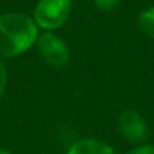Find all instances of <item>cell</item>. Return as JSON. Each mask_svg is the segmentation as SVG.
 I'll list each match as a JSON object with an SVG mask.
<instances>
[{
    "label": "cell",
    "mask_w": 154,
    "mask_h": 154,
    "mask_svg": "<svg viewBox=\"0 0 154 154\" xmlns=\"http://www.w3.org/2000/svg\"><path fill=\"white\" fill-rule=\"evenodd\" d=\"M38 26L26 14L0 15V57H12L27 51L38 39Z\"/></svg>",
    "instance_id": "obj_1"
},
{
    "label": "cell",
    "mask_w": 154,
    "mask_h": 154,
    "mask_svg": "<svg viewBox=\"0 0 154 154\" xmlns=\"http://www.w3.org/2000/svg\"><path fill=\"white\" fill-rule=\"evenodd\" d=\"M72 12L71 0H39L33 11V21L38 27L53 30L63 26Z\"/></svg>",
    "instance_id": "obj_2"
},
{
    "label": "cell",
    "mask_w": 154,
    "mask_h": 154,
    "mask_svg": "<svg viewBox=\"0 0 154 154\" xmlns=\"http://www.w3.org/2000/svg\"><path fill=\"white\" fill-rule=\"evenodd\" d=\"M38 50L45 62L53 66H65L69 62V48L68 45L53 33H42L38 36Z\"/></svg>",
    "instance_id": "obj_3"
},
{
    "label": "cell",
    "mask_w": 154,
    "mask_h": 154,
    "mask_svg": "<svg viewBox=\"0 0 154 154\" xmlns=\"http://www.w3.org/2000/svg\"><path fill=\"white\" fill-rule=\"evenodd\" d=\"M119 133L131 142H143L148 137V125L145 118L136 110H124L118 116Z\"/></svg>",
    "instance_id": "obj_4"
},
{
    "label": "cell",
    "mask_w": 154,
    "mask_h": 154,
    "mask_svg": "<svg viewBox=\"0 0 154 154\" xmlns=\"http://www.w3.org/2000/svg\"><path fill=\"white\" fill-rule=\"evenodd\" d=\"M66 154H116V151L106 142L89 137L74 142Z\"/></svg>",
    "instance_id": "obj_5"
},
{
    "label": "cell",
    "mask_w": 154,
    "mask_h": 154,
    "mask_svg": "<svg viewBox=\"0 0 154 154\" xmlns=\"http://www.w3.org/2000/svg\"><path fill=\"white\" fill-rule=\"evenodd\" d=\"M137 26L142 33H145L149 38H154V6H151L139 14Z\"/></svg>",
    "instance_id": "obj_6"
},
{
    "label": "cell",
    "mask_w": 154,
    "mask_h": 154,
    "mask_svg": "<svg viewBox=\"0 0 154 154\" xmlns=\"http://www.w3.org/2000/svg\"><path fill=\"white\" fill-rule=\"evenodd\" d=\"M121 0H94V3L97 8L103 9V11H109V9H113Z\"/></svg>",
    "instance_id": "obj_7"
},
{
    "label": "cell",
    "mask_w": 154,
    "mask_h": 154,
    "mask_svg": "<svg viewBox=\"0 0 154 154\" xmlns=\"http://www.w3.org/2000/svg\"><path fill=\"white\" fill-rule=\"evenodd\" d=\"M128 154H154V145H140V146H136Z\"/></svg>",
    "instance_id": "obj_8"
},
{
    "label": "cell",
    "mask_w": 154,
    "mask_h": 154,
    "mask_svg": "<svg viewBox=\"0 0 154 154\" xmlns=\"http://www.w3.org/2000/svg\"><path fill=\"white\" fill-rule=\"evenodd\" d=\"M6 69H5V65H3V62L0 60V97H2V94H3V91H5V88H6Z\"/></svg>",
    "instance_id": "obj_9"
},
{
    "label": "cell",
    "mask_w": 154,
    "mask_h": 154,
    "mask_svg": "<svg viewBox=\"0 0 154 154\" xmlns=\"http://www.w3.org/2000/svg\"><path fill=\"white\" fill-rule=\"evenodd\" d=\"M0 154H11V152L6 151V149H0Z\"/></svg>",
    "instance_id": "obj_10"
}]
</instances>
